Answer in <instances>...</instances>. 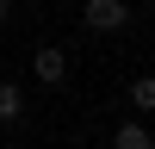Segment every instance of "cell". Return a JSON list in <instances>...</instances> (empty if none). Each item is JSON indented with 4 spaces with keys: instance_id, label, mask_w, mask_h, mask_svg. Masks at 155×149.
Instances as JSON below:
<instances>
[{
    "instance_id": "obj_1",
    "label": "cell",
    "mask_w": 155,
    "mask_h": 149,
    "mask_svg": "<svg viewBox=\"0 0 155 149\" xmlns=\"http://www.w3.org/2000/svg\"><path fill=\"white\" fill-rule=\"evenodd\" d=\"M87 31H99V37H112V31H124V25H130V6H124V0H87Z\"/></svg>"
},
{
    "instance_id": "obj_2",
    "label": "cell",
    "mask_w": 155,
    "mask_h": 149,
    "mask_svg": "<svg viewBox=\"0 0 155 149\" xmlns=\"http://www.w3.org/2000/svg\"><path fill=\"white\" fill-rule=\"evenodd\" d=\"M31 74H37L44 87H62V81H68V56H62L56 44H44V50L31 56Z\"/></svg>"
},
{
    "instance_id": "obj_3",
    "label": "cell",
    "mask_w": 155,
    "mask_h": 149,
    "mask_svg": "<svg viewBox=\"0 0 155 149\" xmlns=\"http://www.w3.org/2000/svg\"><path fill=\"white\" fill-rule=\"evenodd\" d=\"M112 149H155V137H149L143 118H130V124H118V131H112Z\"/></svg>"
},
{
    "instance_id": "obj_4",
    "label": "cell",
    "mask_w": 155,
    "mask_h": 149,
    "mask_svg": "<svg viewBox=\"0 0 155 149\" xmlns=\"http://www.w3.org/2000/svg\"><path fill=\"white\" fill-rule=\"evenodd\" d=\"M19 118H25V93L12 81H0V124H19Z\"/></svg>"
},
{
    "instance_id": "obj_5",
    "label": "cell",
    "mask_w": 155,
    "mask_h": 149,
    "mask_svg": "<svg viewBox=\"0 0 155 149\" xmlns=\"http://www.w3.org/2000/svg\"><path fill=\"white\" fill-rule=\"evenodd\" d=\"M130 106H137V112H155V81H137V87H130Z\"/></svg>"
},
{
    "instance_id": "obj_6",
    "label": "cell",
    "mask_w": 155,
    "mask_h": 149,
    "mask_svg": "<svg viewBox=\"0 0 155 149\" xmlns=\"http://www.w3.org/2000/svg\"><path fill=\"white\" fill-rule=\"evenodd\" d=\"M6 19H12V0H0V31H6Z\"/></svg>"
}]
</instances>
